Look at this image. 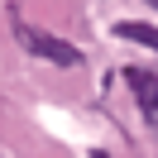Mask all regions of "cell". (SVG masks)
I'll list each match as a JSON object with an SVG mask.
<instances>
[{
  "label": "cell",
  "mask_w": 158,
  "mask_h": 158,
  "mask_svg": "<svg viewBox=\"0 0 158 158\" xmlns=\"http://www.w3.org/2000/svg\"><path fill=\"white\" fill-rule=\"evenodd\" d=\"M10 24H15V39H19L24 48L34 53V58H48L53 67H77V62H81V53L72 48L67 39H53V34H43V29H34V24H24V19H19V10L10 15Z\"/></svg>",
  "instance_id": "1"
},
{
  "label": "cell",
  "mask_w": 158,
  "mask_h": 158,
  "mask_svg": "<svg viewBox=\"0 0 158 158\" xmlns=\"http://www.w3.org/2000/svg\"><path fill=\"white\" fill-rule=\"evenodd\" d=\"M125 81H129V91H134L139 110L153 120V115H158V77H153V72H144V67H125Z\"/></svg>",
  "instance_id": "2"
},
{
  "label": "cell",
  "mask_w": 158,
  "mask_h": 158,
  "mask_svg": "<svg viewBox=\"0 0 158 158\" xmlns=\"http://www.w3.org/2000/svg\"><path fill=\"white\" fill-rule=\"evenodd\" d=\"M115 34H120V39H129V43H144V48H158V24L120 19V24H115Z\"/></svg>",
  "instance_id": "3"
},
{
  "label": "cell",
  "mask_w": 158,
  "mask_h": 158,
  "mask_svg": "<svg viewBox=\"0 0 158 158\" xmlns=\"http://www.w3.org/2000/svg\"><path fill=\"white\" fill-rule=\"evenodd\" d=\"M153 5H158V0H153Z\"/></svg>",
  "instance_id": "4"
}]
</instances>
